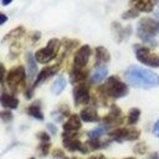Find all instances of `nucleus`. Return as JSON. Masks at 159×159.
Returning a JSON list of instances; mask_svg holds the SVG:
<instances>
[{
    "label": "nucleus",
    "instance_id": "aec40b11",
    "mask_svg": "<svg viewBox=\"0 0 159 159\" xmlns=\"http://www.w3.org/2000/svg\"><path fill=\"white\" fill-rule=\"evenodd\" d=\"M80 117L83 122H88V123L98 120V113H97L96 108H93V107H87V108L82 109L80 113Z\"/></svg>",
    "mask_w": 159,
    "mask_h": 159
},
{
    "label": "nucleus",
    "instance_id": "c85d7f7f",
    "mask_svg": "<svg viewBox=\"0 0 159 159\" xmlns=\"http://www.w3.org/2000/svg\"><path fill=\"white\" fill-rule=\"evenodd\" d=\"M37 138L41 140V143H50V134H47L46 132L37 133Z\"/></svg>",
    "mask_w": 159,
    "mask_h": 159
},
{
    "label": "nucleus",
    "instance_id": "f03ea898",
    "mask_svg": "<svg viewBox=\"0 0 159 159\" xmlns=\"http://www.w3.org/2000/svg\"><path fill=\"white\" fill-rule=\"evenodd\" d=\"M158 31H159V21H157L152 17H143L139 20L137 35L143 42L150 45L152 47L157 46L154 36L158 34Z\"/></svg>",
    "mask_w": 159,
    "mask_h": 159
},
{
    "label": "nucleus",
    "instance_id": "f704fd0d",
    "mask_svg": "<svg viewBox=\"0 0 159 159\" xmlns=\"http://www.w3.org/2000/svg\"><path fill=\"white\" fill-rule=\"evenodd\" d=\"M88 159H107L104 155H102V154H98V155H92V157H89Z\"/></svg>",
    "mask_w": 159,
    "mask_h": 159
},
{
    "label": "nucleus",
    "instance_id": "6ab92c4d",
    "mask_svg": "<svg viewBox=\"0 0 159 159\" xmlns=\"http://www.w3.org/2000/svg\"><path fill=\"white\" fill-rule=\"evenodd\" d=\"M94 52H96V62H97L96 66L104 65V63H107V62L111 60V55H109V52H108L107 48L103 47V46H98V47H96Z\"/></svg>",
    "mask_w": 159,
    "mask_h": 159
},
{
    "label": "nucleus",
    "instance_id": "473e14b6",
    "mask_svg": "<svg viewBox=\"0 0 159 159\" xmlns=\"http://www.w3.org/2000/svg\"><path fill=\"white\" fill-rule=\"evenodd\" d=\"M153 133H154L155 137H159V119L155 122V124L153 127Z\"/></svg>",
    "mask_w": 159,
    "mask_h": 159
},
{
    "label": "nucleus",
    "instance_id": "5701e85b",
    "mask_svg": "<svg viewBox=\"0 0 159 159\" xmlns=\"http://www.w3.org/2000/svg\"><path fill=\"white\" fill-rule=\"evenodd\" d=\"M108 130V127L107 125H101L98 128H94L92 129L91 132H88V139H99L101 135H103Z\"/></svg>",
    "mask_w": 159,
    "mask_h": 159
},
{
    "label": "nucleus",
    "instance_id": "e433bc0d",
    "mask_svg": "<svg viewBox=\"0 0 159 159\" xmlns=\"http://www.w3.org/2000/svg\"><path fill=\"white\" fill-rule=\"evenodd\" d=\"M0 16H1V20H0V24L2 25V24H4L5 21H6V16H5V14H1Z\"/></svg>",
    "mask_w": 159,
    "mask_h": 159
},
{
    "label": "nucleus",
    "instance_id": "2f4dec72",
    "mask_svg": "<svg viewBox=\"0 0 159 159\" xmlns=\"http://www.w3.org/2000/svg\"><path fill=\"white\" fill-rule=\"evenodd\" d=\"M32 93H34V86H32V87H29V88L26 89V92H25V97H26L27 99H30V98L32 97Z\"/></svg>",
    "mask_w": 159,
    "mask_h": 159
},
{
    "label": "nucleus",
    "instance_id": "6e6552de",
    "mask_svg": "<svg viewBox=\"0 0 159 159\" xmlns=\"http://www.w3.org/2000/svg\"><path fill=\"white\" fill-rule=\"evenodd\" d=\"M140 135V132L135 128H117L109 133L112 140L123 142V140H135Z\"/></svg>",
    "mask_w": 159,
    "mask_h": 159
},
{
    "label": "nucleus",
    "instance_id": "2eb2a0df",
    "mask_svg": "<svg viewBox=\"0 0 159 159\" xmlns=\"http://www.w3.org/2000/svg\"><path fill=\"white\" fill-rule=\"evenodd\" d=\"M108 71H107V67L104 65H99V66H96V68L93 70L91 77H89V82L91 83H99L101 81H103L107 76Z\"/></svg>",
    "mask_w": 159,
    "mask_h": 159
},
{
    "label": "nucleus",
    "instance_id": "4468645a",
    "mask_svg": "<svg viewBox=\"0 0 159 159\" xmlns=\"http://www.w3.org/2000/svg\"><path fill=\"white\" fill-rule=\"evenodd\" d=\"M26 62H27V78L30 81H32L37 73V65H36V60H35V55H32L31 52L26 53Z\"/></svg>",
    "mask_w": 159,
    "mask_h": 159
},
{
    "label": "nucleus",
    "instance_id": "ea45409f",
    "mask_svg": "<svg viewBox=\"0 0 159 159\" xmlns=\"http://www.w3.org/2000/svg\"><path fill=\"white\" fill-rule=\"evenodd\" d=\"M30 159H35V158H30Z\"/></svg>",
    "mask_w": 159,
    "mask_h": 159
},
{
    "label": "nucleus",
    "instance_id": "4c0bfd02",
    "mask_svg": "<svg viewBox=\"0 0 159 159\" xmlns=\"http://www.w3.org/2000/svg\"><path fill=\"white\" fill-rule=\"evenodd\" d=\"M12 0H1V2H2V5H9L10 2H11Z\"/></svg>",
    "mask_w": 159,
    "mask_h": 159
},
{
    "label": "nucleus",
    "instance_id": "72a5a7b5",
    "mask_svg": "<svg viewBox=\"0 0 159 159\" xmlns=\"http://www.w3.org/2000/svg\"><path fill=\"white\" fill-rule=\"evenodd\" d=\"M47 129L51 134H56V127L53 124H47Z\"/></svg>",
    "mask_w": 159,
    "mask_h": 159
},
{
    "label": "nucleus",
    "instance_id": "bb28decb",
    "mask_svg": "<svg viewBox=\"0 0 159 159\" xmlns=\"http://www.w3.org/2000/svg\"><path fill=\"white\" fill-rule=\"evenodd\" d=\"M138 14H139V11H137L135 9H130V10H128V11H125V12L122 15V17H123V19H132V17H137Z\"/></svg>",
    "mask_w": 159,
    "mask_h": 159
},
{
    "label": "nucleus",
    "instance_id": "423d86ee",
    "mask_svg": "<svg viewBox=\"0 0 159 159\" xmlns=\"http://www.w3.org/2000/svg\"><path fill=\"white\" fill-rule=\"evenodd\" d=\"M135 57L139 62L149 67H159V55L152 52L148 47L135 45Z\"/></svg>",
    "mask_w": 159,
    "mask_h": 159
},
{
    "label": "nucleus",
    "instance_id": "9b49d317",
    "mask_svg": "<svg viewBox=\"0 0 159 159\" xmlns=\"http://www.w3.org/2000/svg\"><path fill=\"white\" fill-rule=\"evenodd\" d=\"M123 122V116H122V111L113 104L111 108V112L104 117V123L106 125H119Z\"/></svg>",
    "mask_w": 159,
    "mask_h": 159
},
{
    "label": "nucleus",
    "instance_id": "1a4fd4ad",
    "mask_svg": "<svg viewBox=\"0 0 159 159\" xmlns=\"http://www.w3.org/2000/svg\"><path fill=\"white\" fill-rule=\"evenodd\" d=\"M73 99H75L76 106L89 103L91 102V93H89L88 86L84 83H78L73 89Z\"/></svg>",
    "mask_w": 159,
    "mask_h": 159
},
{
    "label": "nucleus",
    "instance_id": "c756f323",
    "mask_svg": "<svg viewBox=\"0 0 159 159\" xmlns=\"http://www.w3.org/2000/svg\"><path fill=\"white\" fill-rule=\"evenodd\" d=\"M0 116H1V119H2L4 122H10V120L12 119V114H11L10 111H2V112L0 113Z\"/></svg>",
    "mask_w": 159,
    "mask_h": 159
},
{
    "label": "nucleus",
    "instance_id": "f3484780",
    "mask_svg": "<svg viewBox=\"0 0 159 159\" xmlns=\"http://www.w3.org/2000/svg\"><path fill=\"white\" fill-rule=\"evenodd\" d=\"M0 102H1V106L4 108H9V109H15L19 106V99L16 97H14L12 94L5 93V92H2Z\"/></svg>",
    "mask_w": 159,
    "mask_h": 159
},
{
    "label": "nucleus",
    "instance_id": "0eeeda50",
    "mask_svg": "<svg viewBox=\"0 0 159 159\" xmlns=\"http://www.w3.org/2000/svg\"><path fill=\"white\" fill-rule=\"evenodd\" d=\"M76 133L71 132H63L62 138H63V147L70 150V152H81V153H88V148L86 144H83L81 140L76 138Z\"/></svg>",
    "mask_w": 159,
    "mask_h": 159
},
{
    "label": "nucleus",
    "instance_id": "f257e3e1",
    "mask_svg": "<svg viewBox=\"0 0 159 159\" xmlns=\"http://www.w3.org/2000/svg\"><path fill=\"white\" fill-rule=\"evenodd\" d=\"M124 77L127 80V82L137 88H153L157 87L159 84V76L148 70V68H143V67H138V66H130L125 70L124 72Z\"/></svg>",
    "mask_w": 159,
    "mask_h": 159
},
{
    "label": "nucleus",
    "instance_id": "412c9836",
    "mask_svg": "<svg viewBox=\"0 0 159 159\" xmlns=\"http://www.w3.org/2000/svg\"><path fill=\"white\" fill-rule=\"evenodd\" d=\"M27 113H29L31 117H34V118H36V119H39V120H43V113H42V111H41V104H40L39 101L34 102L32 104H30V106L27 107Z\"/></svg>",
    "mask_w": 159,
    "mask_h": 159
},
{
    "label": "nucleus",
    "instance_id": "9d476101",
    "mask_svg": "<svg viewBox=\"0 0 159 159\" xmlns=\"http://www.w3.org/2000/svg\"><path fill=\"white\" fill-rule=\"evenodd\" d=\"M91 47L88 45H83L81 46L77 52L75 53L73 57V67L75 68H84V66L87 65L89 56H91Z\"/></svg>",
    "mask_w": 159,
    "mask_h": 159
},
{
    "label": "nucleus",
    "instance_id": "c9c22d12",
    "mask_svg": "<svg viewBox=\"0 0 159 159\" xmlns=\"http://www.w3.org/2000/svg\"><path fill=\"white\" fill-rule=\"evenodd\" d=\"M147 159H159V154H158V153H153V154H150Z\"/></svg>",
    "mask_w": 159,
    "mask_h": 159
},
{
    "label": "nucleus",
    "instance_id": "a19ab883",
    "mask_svg": "<svg viewBox=\"0 0 159 159\" xmlns=\"http://www.w3.org/2000/svg\"><path fill=\"white\" fill-rule=\"evenodd\" d=\"M71 159H76V158H71Z\"/></svg>",
    "mask_w": 159,
    "mask_h": 159
},
{
    "label": "nucleus",
    "instance_id": "a211bd4d",
    "mask_svg": "<svg viewBox=\"0 0 159 159\" xmlns=\"http://www.w3.org/2000/svg\"><path fill=\"white\" fill-rule=\"evenodd\" d=\"M132 6L137 11H143V12H150L153 11V1L152 0H132Z\"/></svg>",
    "mask_w": 159,
    "mask_h": 159
},
{
    "label": "nucleus",
    "instance_id": "39448f33",
    "mask_svg": "<svg viewBox=\"0 0 159 159\" xmlns=\"http://www.w3.org/2000/svg\"><path fill=\"white\" fill-rule=\"evenodd\" d=\"M58 48H60V41L57 39H52L47 42L46 47L40 48L39 51H36L35 60L39 63H47L57 56Z\"/></svg>",
    "mask_w": 159,
    "mask_h": 159
},
{
    "label": "nucleus",
    "instance_id": "f8f14e48",
    "mask_svg": "<svg viewBox=\"0 0 159 159\" xmlns=\"http://www.w3.org/2000/svg\"><path fill=\"white\" fill-rule=\"evenodd\" d=\"M58 70H60V66H58V65H53V66H48V67L42 68V70L40 71V73L37 75L35 82H34V87H37V86H39L40 83H42L45 80H47V78L52 77L53 75H56Z\"/></svg>",
    "mask_w": 159,
    "mask_h": 159
},
{
    "label": "nucleus",
    "instance_id": "393cba45",
    "mask_svg": "<svg viewBox=\"0 0 159 159\" xmlns=\"http://www.w3.org/2000/svg\"><path fill=\"white\" fill-rule=\"evenodd\" d=\"M139 117H140V109L132 108L128 113V123L129 124H135L139 120Z\"/></svg>",
    "mask_w": 159,
    "mask_h": 159
},
{
    "label": "nucleus",
    "instance_id": "dca6fc26",
    "mask_svg": "<svg viewBox=\"0 0 159 159\" xmlns=\"http://www.w3.org/2000/svg\"><path fill=\"white\" fill-rule=\"evenodd\" d=\"M88 72L83 68H75L72 67L70 72V81L72 83H83V81L87 78Z\"/></svg>",
    "mask_w": 159,
    "mask_h": 159
},
{
    "label": "nucleus",
    "instance_id": "7c9ffc66",
    "mask_svg": "<svg viewBox=\"0 0 159 159\" xmlns=\"http://www.w3.org/2000/svg\"><path fill=\"white\" fill-rule=\"evenodd\" d=\"M52 157H53V158H61V159H67V158L65 157V153H63L62 150H60V149H55V150L52 152Z\"/></svg>",
    "mask_w": 159,
    "mask_h": 159
},
{
    "label": "nucleus",
    "instance_id": "20e7f679",
    "mask_svg": "<svg viewBox=\"0 0 159 159\" xmlns=\"http://www.w3.org/2000/svg\"><path fill=\"white\" fill-rule=\"evenodd\" d=\"M26 77H27V73L25 72V68L22 66H16L11 68L6 76V82L9 88L14 92L20 91L25 86Z\"/></svg>",
    "mask_w": 159,
    "mask_h": 159
},
{
    "label": "nucleus",
    "instance_id": "58836bf2",
    "mask_svg": "<svg viewBox=\"0 0 159 159\" xmlns=\"http://www.w3.org/2000/svg\"><path fill=\"white\" fill-rule=\"evenodd\" d=\"M124 159H135V158H132V157H129V158H124Z\"/></svg>",
    "mask_w": 159,
    "mask_h": 159
},
{
    "label": "nucleus",
    "instance_id": "a878e982",
    "mask_svg": "<svg viewBox=\"0 0 159 159\" xmlns=\"http://www.w3.org/2000/svg\"><path fill=\"white\" fill-rule=\"evenodd\" d=\"M133 150H134V153H137V154H144V153L147 152V145H145V143L140 142V143H138V144L134 145Z\"/></svg>",
    "mask_w": 159,
    "mask_h": 159
},
{
    "label": "nucleus",
    "instance_id": "cd10ccee",
    "mask_svg": "<svg viewBox=\"0 0 159 159\" xmlns=\"http://www.w3.org/2000/svg\"><path fill=\"white\" fill-rule=\"evenodd\" d=\"M39 150L43 157H46L48 154V150H50V143H41L39 147Z\"/></svg>",
    "mask_w": 159,
    "mask_h": 159
},
{
    "label": "nucleus",
    "instance_id": "7ed1b4c3",
    "mask_svg": "<svg viewBox=\"0 0 159 159\" xmlns=\"http://www.w3.org/2000/svg\"><path fill=\"white\" fill-rule=\"evenodd\" d=\"M101 92L104 93L106 96L111 98H122L127 96L128 93V87L124 82H122L117 76H111L106 84H103L101 88Z\"/></svg>",
    "mask_w": 159,
    "mask_h": 159
},
{
    "label": "nucleus",
    "instance_id": "b1692460",
    "mask_svg": "<svg viewBox=\"0 0 159 159\" xmlns=\"http://www.w3.org/2000/svg\"><path fill=\"white\" fill-rule=\"evenodd\" d=\"M86 145L89 150H96V149H99V148H104L107 145V142H101L99 139H88Z\"/></svg>",
    "mask_w": 159,
    "mask_h": 159
},
{
    "label": "nucleus",
    "instance_id": "4be33fe9",
    "mask_svg": "<svg viewBox=\"0 0 159 159\" xmlns=\"http://www.w3.org/2000/svg\"><path fill=\"white\" fill-rule=\"evenodd\" d=\"M65 87H66V80H65V77L60 76V77L53 82L51 89H52V92H53L55 94H60V93L65 89Z\"/></svg>",
    "mask_w": 159,
    "mask_h": 159
},
{
    "label": "nucleus",
    "instance_id": "ddd939ff",
    "mask_svg": "<svg viewBox=\"0 0 159 159\" xmlns=\"http://www.w3.org/2000/svg\"><path fill=\"white\" fill-rule=\"evenodd\" d=\"M81 117L78 114H71L68 117V119L63 124V129L65 132H71V133H76L80 128H81Z\"/></svg>",
    "mask_w": 159,
    "mask_h": 159
}]
</instances>
